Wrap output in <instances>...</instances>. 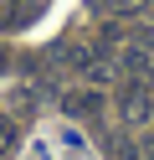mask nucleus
I'll list each match as a JSON object with an SVG mask.
<instances>
[{"mask_svg": "<svg viewBox=\"0 0 154 160\" xmlns=\"http://www.w3.org/2000/svg\"><path fill=\"white\" fill-rule=\"evenodd\" d=\"M118 114H123V124H144V119L154 114V88L144 83V78H128V83L118 88Z\"/></svg>", "mask_w": 154, "mask_h": 160, "instance_id": "1", "label": "nucleus"}, {"mask_svg": "<svg viewBox=\"0 0 154 160\" xmlns=\"http://www.w3.org/2000/svg\"><path fill=\"white\" fill-rule=\"evenodd\" d=\"M98 108H103L98 88H72V93H62V114H72V119H98Z\"/></svg>", "mask_w": 154, "mask_h": 160, "instance_id": "2", "label": "nucleus"}, {"mask_svg": "<svg viewBox=\"0 0 154 160\" xmlns=\"http://www.w3.org/2000/svg\"><path fill=\"white\" fill-rule=\"evenodd\" d=\"M36 21V0H0V31H21Z\"/></svg>", "mask_w": 154, "mask_h": 160, "instance_id": "3", "label": "nucleus"}, {"mask_svg": "<svg viewBox=\"0 0 154 160\" xmlns=\"http://www.w3.org/2000/svg\"><path fill=\"white\" fill-rule=\"evenodd\" d=\"M113 67H118L123 78H139V72H149V52H144V47L133 42V47H123V52L113 57Z\"/></svg>", "mask_w": 154, "mask_h": 160, "instance_id": "4", "label": "nucleus"}, {"mask_svg": "<svg viewBox=\"0 0 154 160\" xmlns=\"http://www.w3.org/2000/svg\"><path fill=\"white\" fill-rule=\"evenodd\" d=\"M103 16H139V11H149V0H92Z\"/></svg>", "mask_w": 154, "mask_h": 160, "instance_id": "5", "label": "nucleus"}, {"mask_svg": "<svg viewBox=\"0 0 154 160\" xmlns=\"http://www.w3.org/2000/svg\"><path fill=\"white\" fill-rule=\"evenodd\" d=\"M16 145H21V124H16L10 114H0V160H5Z\"/></svg>", "mask_w": 154, "mask_h": 160, "instance_id": "6", "label": "nucleus"}, {"mask_svg": "<svg viewBox=\"0 0 154 160\" xmlns=\"http://www.w3.org/2000/svg\"><path fill=\"white\" fill-rule=\"evenodd\" d=\"M139 155H144V160H154V129H149V134H144V145H139Z\"/></svg>", "mask_w": 154, "mask_h": 160, "instance_id": "7", "label": "nucleus"}, {"mask_svg": "<svg viewBox=\"0 0 154 160\" xmlns=\"http://www.w3.org/2000/svg\"><path fill=\"white\" fill-rule=\"evenodd\" d=\"M149 88H154V62H149Z\"/></svg>", "mask_w": 154, "mask_h": 160, "instance_id": "8", "label": "nucleus"}]
</instances>
